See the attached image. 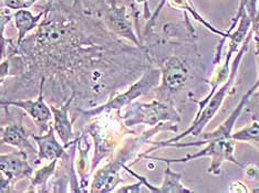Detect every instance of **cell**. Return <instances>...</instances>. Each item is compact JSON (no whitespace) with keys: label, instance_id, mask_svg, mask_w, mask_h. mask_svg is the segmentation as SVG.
Returning a JSON list of instances; mask_svg holds the SVG:
<instances>
[{"label":"cell","instance_id":"obj_1","mask_svg":"<svg viewBox=\"0 0 259 193\" xmlns=\"http://www.w3.org/2000/svg\"><path fill=\"white\" fill-rule=\"evenodd\" d=\"M259 86V82L255 83V85L251 87V89L246 93V94L241 97L239 104L237 107L235 108L232 115L228 117V118L223 122V124L215 130L214 132L209 133H204L203 134V140H199L196 143H172L166 145V147H178V148H183V147H197V146H202L207 144V146L201 151H198L196 154H191L187 155L184 158H178V159H166V158H158V157H150L148 155L142 154L140 157L148 158V159L152 160H160L166 163H185L191 160L196 159V158H202V157H209L211 159L210 167L208 169V173H211L214 175H220L222 173V165L223 162L228 161L232 162L234 165H236L240 168L244 166L241 165L240 162L236 160V158L234 156L235 153V140L232 136L233 128L236 124L237 119L241 112L245 109L246 103L248 101L250 95L254 93L257 87Z\"/></svg>","mask_w":259,"mask_h":193},{"label":"cell","instance_id":"obj_2","mask_svg":"<svg viewBox=\"0 0 259 193\" xmlns=\"http://www.w3.org/2000/svg\"><path fill=\"white\" fill-rule=\"evenodd\" d=\"M252 36H254V31H252V29H250L249 33L247 34L246 39L244 40V43L241 44V48L237 52L236 57H235V60L233 61V64H231V74H229V78L227 79L225 83H224L220 87V89L216 91L215 94L211 96V98L209 99V102L206 104V106L203 109V112L201 113V115H199L197 118L193 120L191 126L188 127L186 131H184L183 133L180 134V135H178L176 137H173V138H170L168 140H165V142H153V143H151L153 145H155V147H153L152 149H150L148 153H150V151H152V150H155L156 148L166 147V145H168V144L180 142L181 139L185 138L188 135H193V136L196 137L204 131V128L207 126L208 122L211 119H213V117L216 115L217 112H219V109L221 108L222 104L224 102V99H225L226 95L233 89L235 80H236V77H237L238 68L240 66L241 60H243L244 55L246 54L247 50H248V46H249V43H250V40L252 39Z\"/></svg>","mask_w":259,"mask_h":193},{"label":"cell","instance_id":"obj_3","mask_svg":"<svg viewBox=\"0 0 259 193\" xmlns=\"http://www.w3.org/2000/svg\"><path fill=\"white\" fill-rule=\"evenodd\" d=\"M161 131H170V132H178V126H176L174 122H161L151 131H148L143 133L142 135L138 137L137 139L132 140L126 147L121 150L119 154H117L116 158L114 160H112L108 166H105L103 169H101L94 177L93 183H92V189L91 192H111L113 191L115 186L122 182L120 179V170L125 166V163L131 159L132 156L135 154V151L148 142L149 138L153 135H155L156 133Z\"/></svg>","mask_w":259,"mask_h":193},{"label":"cell","instance_id":"obj_4","mask_svg":"<svg viewBox=\"0 0 259 193\" xmlns=\"http://www.w3.org/2000/svg\"><path fill=\"white\" fill-rule=\"evenodd\" d=\"M122 119L124 120L126 127L137 125L156 126L164 121L178 124L181 121V116L170 102L155 99L151 103L130 104Z\"/></svg>","mask_w":259,"mask_h":193},{"label":"cell","instance_id":"obj_5","mask_svg":"<svg viewBox=\"0 0 259 193\" xmlns=\"http://www.w3.org/2000/svg\"><path fill=\"white\" fill-rule=\"evenodd\" d=\"M160 70L162 83L156 89L157 95L161 97V101L170 102V96L183 90L190 80L191 64L186 57L174 54L160 63Z\"/></svg>","mask_w":259,"mask_h":193},{"label":"cell","instance_id":"obj_6","mask_svg":"<svg viewBox=\"0 0 259 193\" xmlns=\"http://www.w3.org/2000/svg\"><path fill=\"white\" fill-rule=\"evenodd\" d=\"M160 80L161 70L151 67L144 72L142 78L135 82L133 85H131V87H130L126 92L110 99L108 103H105L102 106H99L90 110H85V112L82 113L87 117H92L98 116L102 113L111 112V110H119L120 112L123 107L128 106V105L132 104V102L135 101L138 97L148 94L152 89H154L158 84Z\"/></svg>","mask_w":259,"mask_h":193},{"label":"cell","instance_id":"obj_7","mask_svg":"<svg viewBox=\"0 0 259 193\" xmlns=\"http://www.w3.org/2000/svg\"><path fill=\"white\" fill-rule=\"evenodd\" d=\"M0 105H3V106H15L26 110L41 130H46L47 125L52 118L51 109L44 102V79L41 80L40 93L37 101H7L0 102Z\"/></svg>","mask_w":259,"mask_h":193},{"label":"cell","instance_id":"obj_8","mask_svg":"<svg viewBox=\"0 0 259 193\" xmlns=\"http://www.w3.org/2000/svg\"><path fill=\"white\" fill-rule=\"evenodd\" d=\"M28 155L23 151L8 155H0V172L11 180L31 178L32 167L27 161Z\"/></svg>","mask_w":259,"mask_h":193},{"label":"cell","instance_id":"obj_9","mask_svg":"<svg viewBox=\"0 0 259 193\" xmlns=\"http://www.w3.org/2000/svg\"><path fill=\"white\" fill-rule=\"evenodd\" d=\"M123 169H125L130 174L133 175V177L137 178L138 180H140L141 182H142V185L146 186V188H148L151 192H154V193H192L193 192L191 189H187L183 184H182V174L173 171L172 168H170V163H167L165 175H164V182L161 186L152 185L151 183L148 182V180L145 179V177H142V175L135 173L126 166L123 167Z\"/></svg>","mask_w":259,"mask_h":193},{"label":"cell","instance_id":"obj_10","mask_svg":"<svg viewBox=\"0 0 259 193\" xmlns=\"http://www.w3.org/2000/svg\"><path fill=\"white\" fill-rule=\"evenodd\" d=\"M31 138L36 140L39 145L38 159L41 160H55L64 155V148L57 142L55 137V130L52 127L42 136L29 135Z\"/></svg>","mask_w":259,"mask_h":193},{"label":"cell","instance_id":"obj_11","mask_svg":"<svg viewBox=\"0 0 259 193\" xmlns=\"http://www.w3.org/2000/svg\"><path fill=\"white\" fill-rule=\"evenodd\" d=\"M107 20L109 23V27L116 32L120 36L127 38L131 40L133 43L137 44L138 46H141V43L139 40L135 37V34L132 31L131 25H130V21L126 18V13L125 8H116L113 7L108 11L107 15Z\"/></svg>","mask_w":259,"mask_h":193},{"label":"cell","instance_id":"obj_12","mask_svg":"<svg viewBox=\"0 0 259 193\" xmlns=\"http://www.w3.org/2000/svg\"><path fill=\"white\" fill-rule=\"evenodd\" d=\"M2 142L18 148L20 151L28 154L36 153L33 146L27 138V133L25 128L20 124H13L5 128L2 134Z\"/></svg>","mask_w":259,"mask_h":193},{"label":"cell","instance_id":"obj_13","mask_svg":"<svg viewBox=\"0 0 259 193\" xmlns=\"http://www.w3.org/2000/svg\"><path fill=\"white\" fill-rule=\"evenodd\" d=\"M73 97H74V94H72V96L70 97L69 101L64 105H62L60 108H57L55 106H50L51 113L54 114V119H55L54 130L57 132L58 136L60 137L62 143H64V145H66V147L69 143V140L71 139V137L73 135L71 122H70L69 116H68L70 104H71Z\"/></svg>","mask_w":259,"mask_h":193},{"label":"cell","instance_id":"obj_14","mask_svg":"<svg viewBox=\"0 0 259 193\" xmlns=\"http://www.w3.org/2000/svg\"><path fill=\"white\" fill-rule=\"evenodd\" d=\"M42 15L44 14H40L39 16L34 17L30 11L25 10V9H19L17 11L14 17H15L16 27L19 31L18 44H20V42L23 40V38H25L26 34L37 26V23L41 17H42Z\"/></svg>","mask_w":259,"mask_h":193},{"label":"cell","instance_id":"obj_15","mask_svg":"<svg viewBox=\"0 0 259 193\" xmlns=\"http://www.w3.org/2000/svg\"><path fill=\"white\" fill-rule=\"evenodd\" d=\"M235 142L248 143L259 150V121L255 120L251 124L247 125L243 130L232 134Z\"/></svg>","mask_w":259,"mask_h":193},{"label":"cell","instance_id":"obj_16","mask_svg":"<svg viewBox=\"0 0 259 193\" xmlns=\"http://www.w3.org/2000/svg\"><path fill=\"white\" fill-rule=\"evenodd\" d=\"M57 161H58V159L52 160V162L49 166L40 169L39 171L36 172V174H34V178L32 179V184H31L30 191H37V188H40L39 191H41V192L46 191L45 188H46L47 181H48V179L50 178V175L54 173Z\"/></svg>","mask_w":259,"mask_h":193},{"label":"cell","instance_id":"obj_17","mask_svg":"<svg viewBox=\"0 0 259 193\" xmlns=\"http://www.w3.org/2000/svg\"><path fill=\"white\" fill-rule=\"evenodd\" d=\"M254 39L256 42V57H257V63H258V82H259V39L258 38H254ZM245 108L247 110V113H251V114H255L259 109V86L248 98Z\"/></svg>","mask_w":259,"mask_h":193},{"label":"cell","instance_id":"obj_18","mask_svg":"<svg viewBox=\"0 0 259 193\" xmlns=\"http://www.w3.org/2000/svg\"><path fill=\"white\" fill-rule=\"evenodd\" d=\"M11 16H3L0 15V61L5 55L6 52V39L4 37V31H5V26L10 21Z\"/></svg>","mask_w":259,"mask_h":193},{"label":"cell","instance_id":"obj_19","mask_svg":"<svg viewBox=\"0 0 259 193\" xmlns=\"http://www.w3.org/2000/svg\"><path fill=\"white\" fill-rule=\"evenodd\" d=\"M257 2L258 0H240V5H239V8H246L247 13H248V16L250 17V19L254 21L257 13H258V9H257Z\"/></svg>","mask_w":259,"mask_h":193},{"label":"cell","instance_id":"obj_20","mask_svg":"<svg viewBox=\"0 0 259 193\" xmlns=\"http://www.w3.org/2000/svg\"><path fill=\"white\" fill-rule=\"evenodd\" d=\"M6 6L11 9H25L34 4L37 0H4Z\"/></svg>","mask_w":259,"mask_h":193},{"label":"cell","instance_id":"obj_21","mask_svg":"<svg viewBox=\"0 0 259 193\" xmlns=\"http://www.w3.org/2000/svg\"><path fill=\"white\" fill-rule=\"evenodd\" d=\"M245 171V178L247 180L251 181V182H256L259 180V167L256 166L255 163H250L247 167L244 168Z\"/></svg>","mask_w":259,"mask_h":193},{"label":"cell","instance_id":"obj_22","mask_svg":"<svg viewBox=\"0 0 259 193\" xmlns=\"http://www.w3.org/2000/svg\"><path fill=\"white\" fill-rule=\"evenodd\" d=\"M14 180H11L4 175H0V192H13L14 190L11 189L13 186Z\"/></svg>","mask_w":259,"mask_h":193},{"label":"cell","instance_id":"obj_23","mask_svg":"<svg viewBox=\"0 0 259 193\" xmlns=\"http://www.w3.org/2000/svg\"><path fill=\"white\" fill-rule=\"evenodd\" d=\"M229 192H244V193H248L250 192L248 189H247V186L241 182V181H234L231 184H229Z\"/></svg>","mask_w":259,"mask_h":193},{"label":"cell","instance_id":"obj_24","mask_svg":"<svg viewBox=\"0 0 259 193\" xmlns=\"http://www.w3.org/2000/svg\"><path fill=\"white\" fill-rule=\"evenodd\" d=\"M141 186H142V182L139 180V182L137 184H133V185H128V186H124V188H122L120 190H117V192H141Z\"/></svg>","mask_w":259,"mask_h":193},{"label":"cell","instance_id":"obj_25","mask_svg":"<svg viewBox=\"0 0 259 193\" xmlns=\"http://www.w3.org/2000/svg\"><path fill=\"white\" fill-rule=\"evenodd\" d=\"M9 68H10L9 61H5L0 64V80L5 77H7V75L9 74Z\"/></svg>","mask_w":259,"mask_h":193},{"label":"cell","instance_id":"obj_26","mask_svg":"<svg viewBox=\"0 0 259 193\" xmlns=\"http://www.w3.org/2000/svg\"><path fill=\"white\" fill-rule=\"evenodd\" d=\"M3 82H4V81H3V79H2V80H0V84H2V83H3Z\"/></svg>","mask_w":259,"mask_h":193}]
</instances>
